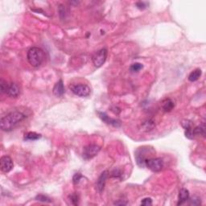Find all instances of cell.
<instances>
[{
    "instance_id": "27",
    "label": "cell",
    "mask_w": 206,
    "mask_h": 206,
    "mask_svg": "<svg viewBox=\"0 0 206 206\" xmlns=\"http://www.w3.org/2000/svg\"><path fill=\"white\" fill-rule=\"evenodd\" d=\"M141 204H142V205H144V206L151 205V204H152V200H151V198L143 199V200H142Z\"/></svg>"
},
{
    "instance_id": "13",
    "label": "cell",
    "mask_w": 206,
    "mask_h": 206,
    "mask_svg": "<svg viewBox=\"0 0 206 206\" xmlns=\"http://www.w3.org/2000/svg\"><path fill=\"white\" fill-rule=\"evenodd\" d=\"M189 198V192L186 189H182L179 190V197H178V205L183 204L184 203L186 202Z\"/></svg>"
},
{
    "instance_id": "21",
    "label": "cell",
    "mask_w": 206,
    "mask_h": 206,
    "mask_svg": "<svg viewBox=\"0 0 206 206\" xmlns=\"http://www.w3.org/2000/svg\"><path fill=\"white\" fill-rule=\"evenodd\" d=\"M36 200H39V201H42V202H51L52 201L51 199L48 198V197H46V196H44V195H42V194L37 196V197H36Z\"/></svg>"
},
{
    "instance_id": "11",
    "label": "cell",
    "mask_w": 206,
    "mask_h": 206,
    "mask_svg": "<svg viewBox=\"0 0 206 206\" xmlns=\"http://www.w3.org/2000/svg\"><path fill=\"white\" fill-rule=\"evenodd\" d=\"M107 177H108V172H107V171H105V172H103L101 174V176H99V178L97 179V189L100 193H102V191L104 190Z\"/></svg>"
},
{
    "instance_id": "15",
    "label": "cell",
    "mask_w": 206,
    "mask_h": 206,
    "mask_svg": "<svg viewBox=\"0 0 206 206\" xmlns=\"http://www.w3.org/2000/svg\"><path fill=\"white\" fill-rule=\"evenodd\" d=\"M201 73H202V72H201L200 69H196L193 72H191L190 74L189 75V80L193 82L196 81H197L200 78V76H201Z\"/></svg>"
},
{
    "instance_id": "6",
    "label": "cell",
    "mask_w": 206,
    "mask_h": 206,
    "mask_svg": "<svg viewBox=\"0 0 206 206\" xmlns=\"http://www.w3.org/2000/svg\"><path fill=\"white\" fill-rule=\"evenodd\" d=\"M71 90L75 95L81 97H86L90 94V88L87 85H74L71 87Z\"/></svg>"
},
{
    "instance_id": "1",
    "label": "cell",
    "mask_w": 206,
    "mask_h": 206,
    "mask_svg": "<svg viewBox=\"0 0 206 206\" xmlns=\"http://www.w3.org/2000/svg\"><path fill=\"white\" fill-rule=\"evenodd\" d=\"M27 118V116L20 111H13L1 118L0 127L4 131H11Z\"/></svg>"
},
{
    "instance_id": "26",
    "label": "cell",
    "mask_w": 206,
    "mask_h": 206,
    "mask_svg": "<svg viewBox=\"0 0 206 206\" xmlns=\"http://www.w3.org/2000/svg\"><path fill=\"white\" fill-rule=\"evenodd\" d=\"M82 178V176L81 175V173H76L73 176V182L74 184H78L79 182H80L81 179Z\"/></svg>"
},
{
    "instance_id": "12",
    "label": "cell",
    "mask_w": 206,
    "mask_h": 206,
    "mask_svg": "<svg viewBox=\"0 0 206 206\" xmlns=\"http://www.w3.org/2000/svg\"><path fill=\"white\" fill-rule=\"evenodd\" d=\"M65 94V86L63 84V81L60 80L56 83L53 88V94L56 97H61Z\"/></svg>"
},
{
    "instance_id": "25",
    "label": "cell",
    "mask_w": 206,
    "mask_h": 206,
    "mask_svg": "<svg viewBox=\"0 0 206 206\" xmlns=\"http://www.w3.org/2000/svg\"><path fill=\"white\" fill-rule=\"evenodd\" d=\"M70 198V201L71 204H74V205H76V204H78V196L76 194H73L72 196L69 197Z\"/></svg>"
},
{
    "instance_id": "5",
    "label": "cell",
    "mask_w": 206,
    "mask_h": 206,
    "mask_svg": "<svg viewBox=\"0 0 206 206\" xmlns=\"http://www.w3.org/2000/svg\"><path fill=\"white\" fill-rule=\"evenodd\" d=\"M100 150H101V147L99 146L96 145V144H90V145L84 147L82 156H83L84 159L89 160L90 159L95 157L98 154Z\"/></svg>"
},
{
    "instance_id": "18",
    "label": "cell",
    "mask_w": 206,
    "mask_h": 206,
    "mask_svg": "<svg viewBox=\"0 0 206 206\" xmlns=\"http://www.w3.org/2000/svg\"><path fill=\"white\" fill-rule=\"evenodd\" d=\"M143 68V65L140 63L132 64L130 67V70L132 73H138Z\"/></svg>"
},
{
    "instance_id": "16",
    "label": "cell",
    "mask_w": 206,
    "mask_h": 206,
    "mask_svg": "<svg viewBox=\"0 0 206 206\" xmlns=\"http://www.w3.org/2000/svg\"><path fill=\"white\" fill-rule=\"evenodd\" d=\"M40 138H41V135L36 132H28L25 134L24 135V140L27 141H35V140H38Z\"/></svg>"
},
{
    "instance_id": "28",
    "label": "cell",
    "mask_w": 206,
    "mask_h": 206,
    "mask_svg": "<svg viewBox=\"0 0 206 206\" xmlns=\"http://www.w3.org/2000/svg\"><path fill=\"white\" fill-rule=\"evenodd\" d=\"M112 177H115V178H120L122 176V172H121L120 170L118 169H115L112 172Z\"/></svg>"
},
{
    "instance_id": "30",
    "label": "cell",
    "mask_w": 206,
    "mask_h": 206,
    "mask_svg": "<svg viewBox=\"0 0 206 206\" xmlns=\"http://www.w3.org/2000/svg\"><path fill=\"white\" fill-rule=\"evenodd\" d=\"M115 204H116V205H126L127 204V202L126 201H123V200H118V201H115V203H114Z\"/></svg>"
},
{
    "instance_id": "23",
    "label": "cell",
    "mask_w": 206,
    "mask_h": 206,
    "mask_svg": "<svg viewBox=\"0 0 206 206\" xmlns=\"http://www.w3.org/2000/svg\"><path fill=\"white\" fill-rule=\"evenodd\" d=\"M136 7L140 10H144L149 6V3L147 2H143V1H140V2H136Z\"/></svg>"
},
{
    "instance_id": "29",
    "label": "cell",
    "mask_w": 206,
    "mask_h": 206,
    "mask_svg": "<svg viewBox=\"0 0 206 206\" xmlns=\"http://www.w3.org/2000/svg\"><path fill=\"white\" fill-rule=\"evenodd\" d=\"M181 124L182 126L184 128V130L185 129H187V128L192 127V122L189 120H184L183 122H182Z\"/></svg>"
},
{
    "instance_id": "9",
    "label": "cell",
    "mask_w": 206,
    "mask_h": 206,
    "mask_svg": "<svg viewBox=\"0 0 206 206\" xmlns=\"http://www.w3.org/2000/svg\"><path fill=\"white\" fill-rule=\"evenodd\" d=\"M6 94L10 97H17L20 94V90H19V86L17 84H15V83H13V82L8 83Z\"/></svg>"
},
{
    "instance_id": "14",
    "label": "cell",
    "mask_w": 206,
    "mask_h": 206,
    "mask_svg": "<svg viewBox=\"0 0 206 206\" xmlns=\"http://www.w3.org/2000/svg\"><path fill=\"white\" fill-rule=\"evenodd\" d=\"M174 102L169 98L164 100L162 102V108L165 112H170L174 108Z\"/></svg>"
},
{
    "instance_id": "17",
    "label": "cell",
    "mask_w": 206,
    "mask_h": 206,
    "mask_svg": "<svg viewBox=\"0 0 206 206\" xmlns=\"http://www.w3.org/2000/svg\"><path fill=\"white\" fill-rule=\"evenodd\" d=\"M193 134L194 135H205V126H204V123H202L200 126L195 127L193 129Z\"/></svg>"
},
{
    "instance_id": "8",
    "label": "cell",
    "mask_w": 206,
    "mask_h": 206,
    "mask_svg": "<svg viewBox=\"0 0 206 206\" xmlns=\"http://www.w3.org/2000/svg\"><path fill=\"white\" fill-rule=\"evenodd\" d=\"M146 149L143 147H140L135 152V159L137 161V164L141 168H144L145 167V162L147 159L146 157Z\"/></svg>"
},
{
    "instance_id": "7",
    "label": "cell",
    "mask_w": 206,
    "mask_h": 206,
    "mask_svg": "<svg viewBox=\"0 0 206 206\" xmlns=\"http://www.w3.org/2000/svg\"><path fill=\"white\" fill-rule=\"evenodd\" d=\"M14 167L13 161H12V158L9 156H2L0 159V168L2 172L7 173V172H11Z\"/></svg>"
},
{
    "instance_id": "19",
    "label": "cell",
    "mask_w": 206,
    "mask_h": 206,
    "mask_svg": "<svg viewBox=\"0 0 206 206\" xmlns=\"http://www.w3.org/2000/svg\"><path fill=\"white\" fill-rule=\"evenodd\" d=\"M189 204L190 205H200L201 204V200H200V198L199 197H191V198L189 199Z\"/></svg>"
},
{
    "instance_id": "24",
    "label": "cell",
    "mask_w": 206,
    "mask_h": 206,
    "mask_svg": "<svg viewBox=\"0 0 206 206\" xmlns=\"http://www.w3.org/2000/svg\"><path fill=\"white\" fill-rule=\"evenodd\" d=\"M7 86H8V83L6 81L2 80V79L0 81V88H1V92H2V93L6 94Z\"/></svg>"
},
{
    "instance_id": "20",
    "label": "cell",
    "mask_w": 206,
    "mask_h": 206,
    "mask_svg": "<svg viewBox=\"0 0 206 206\" xmlns=\"http://www.w3.org/2000/svg\"><path fill=\"white\" fill-rule=\"evenodd\" d=\"M59 14L61 16V19H65L67 14V9L64 5H60L59 6Z\"/></svg>"
},
{
    "instance_id": "4",
    "label": "cell",
    "mask_w": 206,
    "mask_h": 206,
    "mask_svg": "<svg viewBox=\"0 0 206 206\" xmlns=\"http://www.w3.org/2000/svg\"><path fill=\"white\" fill-rule=\"evenodd\" d=\"M145 166L152 172H159L164 168V161L160 158L147 159L145 162Z\"/></svg>"
},
{
    "instance_id": "10",
    "label": "cell",
    "mask_w": 206,
    "mask_h": 206,
    "mask_svg": "<svg viewBox=\"0 0 206 206\" xmlns=\"http://www.w3.org/2000/svg\"><path fill=\"white\" fill-rule=\"evenodd\" d=\"M98 113V115H99L100 118L103 122H105V123L110 125H112V126H115V127H118V126H121V122L119 120H116V119H113V118H110L106 114L103 112H97Z\"/></svg>"
},
{
    "instance_id": "22",
    "label": "cell",
    "mask_w": 206,
    "mask_h": 206,
    "mask_svg": "<svg viewBox=\"0 0 206 206\" xmlns=\"http://www.w3.org/2000/svg\"><path fill=\"white\" fill-rule=\"evenodd\" d=\"M154 124L152 121H147L143 123V126H144V129H146V130H152L153 127H154Z\"/></svg>"
},
{
    "instance_id": "2",
    "label": "cell",
    "mask_w": 206,
    "mask_h": 206,
    "mask_svg": "<svg viewBox=\"0 0 206 206\" xmlns=\"http://www.w3.org/2000/svg\"><path fill=\"white\" fill-rule=\"evenodd\" d=\"M27 61L33 67H39L42 65L45 59L44 52L41 48L37 47L31 48L27 52Z\"/></svg>"
},
{
    "instance_id": "3",
    "label": "cell",
    "mask_w": 206,
    "mask_h": 206,
    "mask_svg": "<svg viewBox=\"0 0 206 206\" xmlns=\"http://www.w3.org/2000/svg\"><path fill=\"white\" fill-rule=\"evenodd\" d=\"M107 58V49L101 48L99 51L96 52L92 56V61L96 68H100L104 65Z\"/></svg>"
}]
</instances>
